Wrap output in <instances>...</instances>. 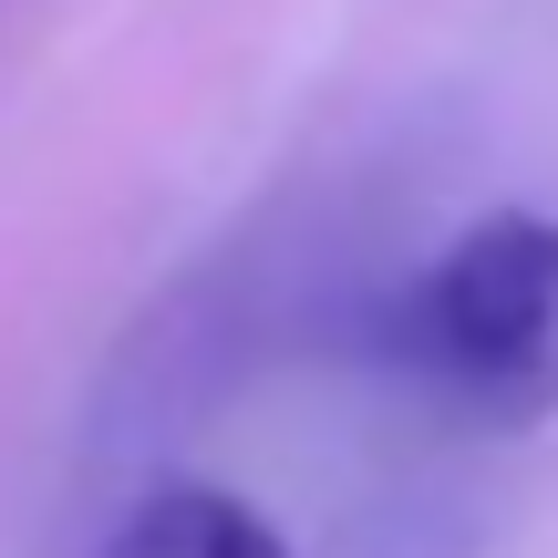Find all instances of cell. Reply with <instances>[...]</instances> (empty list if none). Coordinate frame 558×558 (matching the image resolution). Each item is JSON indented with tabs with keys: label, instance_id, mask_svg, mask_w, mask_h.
<instances>
[{
	"label": "cell",
	"instance_id": "obj_1",
	"mask_svg": "<svg viewBox=\"0 0 558 558\" xmlns=\"http://www.w3.org/2000/svg\"><path fill=\"white\" fill-rule=\"evenodd\" d=\"M393 362L476 424L558 414V218L497 207L456 228L393 300Z\"/></svg>",
	"mask_w": 558,
	"mask_h": 558
},
{
	"label": "cell",
	"instance_id": "obj_2",
	"mask_svg": "<svg viewBox=\"0 0 558 558\" xmlns=\"http://www.w3.org/2000/svg\"><path fill=\"white\" fill-rule=\"evenodd\" d=\"M94 558H290L279 527L228 486H156Z\"/></svg>",
	"mask_w": 558,
	"mask_h": 558
}]
</instances>
